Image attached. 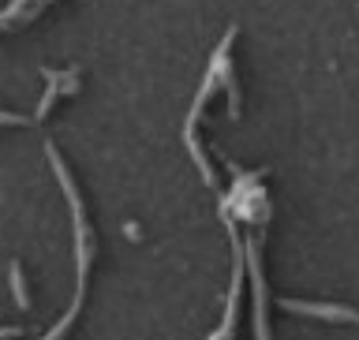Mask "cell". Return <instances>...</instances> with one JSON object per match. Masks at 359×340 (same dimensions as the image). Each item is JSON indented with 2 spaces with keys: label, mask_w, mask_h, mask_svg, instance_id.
<instances>
[{
  "label": "cell",
  "mask_w": 359,
  "mask_h": 340,
  "mask_svg": "<svg viewBox=\"0 0 359 340\" xmlns=\"http://www.w3.org/2000/svg\"><path fill=\"white\" fill-rule=\"evenodd\" d=\"M285 311L307 314V318H325V322H359V311L352 307H333V303H303V299H280Z\"/></svg>",
  "instance_id": "cell-1"
},
{
  "label": "cell",
  "mask_w": 359,
  "mask_h": 340,
  "mask_svg": "<svg viewBox=\"0 0 359 340\" xmlns=\"http://www.w3.org/2000/svg\"><path fill=\"white\" fill-rule=\"evenodd\" d=\"M11 292H15V299H19V311H27L30 307V296H27V280H22V269L19 266H11Z\"/></svg>",
  "instance_id": "cell-2"
},
{
  "label": "cell",
  "mask_w": 359,
  "mask_h": 340,
  "mask_svg": "<svg viewBox=\"0 0 359 340\" xmlns=\"http://www.w3.org/2000/svg\"><path fill=\"white\" fill-rule=\"evenodd\" d=\"M0 123H19V128H22V123H27V116H11V112H0Z\"/></svg>",
  "instance_id": "cell-3"
}]
</instances>
